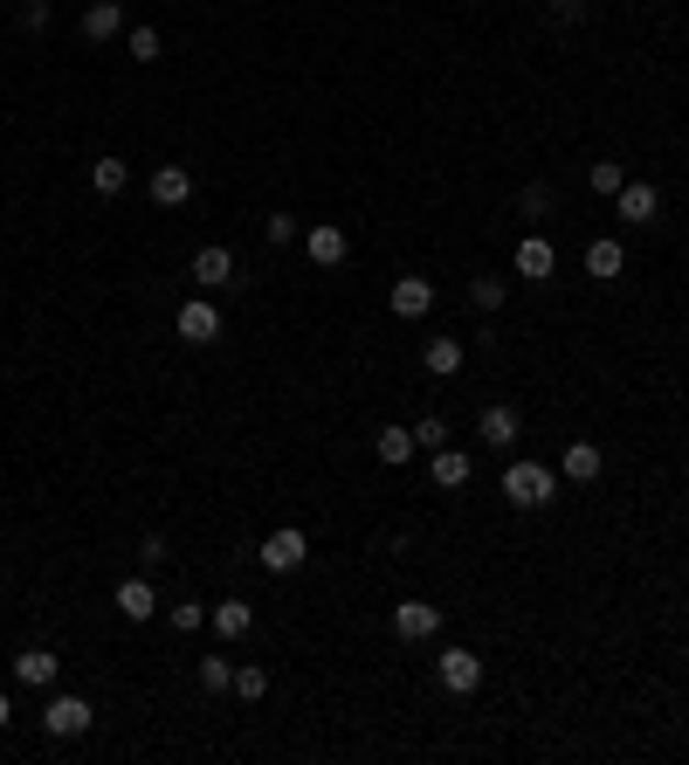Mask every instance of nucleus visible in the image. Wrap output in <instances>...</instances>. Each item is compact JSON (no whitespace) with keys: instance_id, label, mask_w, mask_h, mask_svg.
I'll return each instance as SVG.
<instances>
[{"instance_id":"obj_1","label":"nucleus","mask_w":689,"mask_h":765,"mask_svg":"<svg viewBox=\"0 0 689 765\" xmlns=\"http://www.w3.org/2000/svg\"><path fill=\"white\" fill-rule=\"evenodd\" d=\"M503 497L518 503V510H545L558 497V469H545V463H510L503 469Z\"/></svg>"},{"instance_id":"obj_35","label":"nucleus","mask_w":689,"mask_h":765,"mask_svg":"<svg viewBox=\"0 0 689 765\" xmlns=\"http://www.w3.org/2000/svg\"><path fill=\"white\" fill-rule=\"evenodd\" d=\"M21 29H29V35L48 29V0H29V8H21Z\"/></svg>"},{"instance_id":"obj_6","label":"nucleus","mask_w":689,"mask_h":765,"mask_svg":"<svg viewBox=\"0 0 689 765\" xmlns=\"http://www.w3.org/2000/svg\"><path fill=\"white\" fill-rule=\"evenodd\" d=\"M393 634H400V642H435V634H442V607L400 600V607H393Z\"/></svg>"},{"instance_id":"obj_26","label":"nucleus","mask_w":689,"mask_h":765,"mask_svg":"<svg viewBox=\"0 0 689 765\" xmlns=\"http://www.w3.org/2000/svg\"><path fill=\"white\" fill-rule=\"evenodd\" d=\"M200 690H235V662H227V655H200Z\"/></svg>"},{"instance_id":"obj_10","label":"nucleus","mask_w":689,"mask_h":765,"mask_svg":"<svg viewBox=\"0 0 689 765\" xmlns=\"http://www.w3.org/2000/svg\"><path fill=\"white\" fill-rule=\"evenodd\" d=\"M180 339H187V345H214V339H221V311H214L208 297H187V303H180Z\"/></svg>"},{"instance_id":"obj_32","label":"nucleus","mask_w":689,"mask_h":765,"mask_svg":"<svg viewBox=\"0 0 689 765\" xmlns=\"http://www.w3.org/2000/svg\"><path fill=\"white\" fill-rule=\"evenodd\" d=\"M159 29H132V63H159Z\"/></svg>"},{"instance_id":"obj_33","label":"nucleus","mask_w":689,"mask_h":765,"mask_svg":"<svg viewBox=\"0 0 689 765\" xmlns=\"http://www.w3.org/2000/svg\"><path fill=\"white\" fill-rule=\"evenodd\" d=\"M545 14H552V29H573V21L586 14V0H545Z\"/></svg>"},{"instance_id":"obj_19","label":"nucleus","mask_w":689,"mask_h":765,"mask_svg":"<svg viewBox=\"0 0 689 765\" xmlns=\"http://www.w3.org/2000/svg\"><path fill=\"white\" fill-rule=\"evenodd\" d=\"M14 676L29 683V690H48V683L63 676V662L48 655V648H21V655H14Z\"/></svg>"},{"instance_id":"obj_16","label":"nucleus","mask_w":689,"mask_h":765,"mask_svg":"<svg viewBox=\"0 0 689 765\" xmlns=\"http://www.w3.org/2000/svg\"><path fill=\"white\" fill-rule=\"evenodd\" d=\"M208 628L221 634V642H242V634L255 628V607H248V600H214V607H208Z\"/></svg>"},{"instance_id":"obj_29","label":"nucleus","mask_w":689,"mask_h":765,"mask_svg":"<svg viewBox=\"0 0 689 765\" xmlns=\"http://www.w3.org/2000/svg\"><path fill=\"white\" fill-rule=\"evenodd\" d=\"M414 448H427V455L448 448V421H442V414H421V421H414Z\"/></svg>"},{"instance_id":"obj_28","label":"nucleus","mask_w":689,"mask_h":765,"mask_svg":"<svg viewBox=\"0 0 689 765\" xmlns=\"http://www.w3.org/2000/svg\"><path fill=\"white\" fill-rule=\"evenodd\" d=\"M586 187H593V193H607V200H614V193L627 187V173H621L614 159H600V166H586Z\"/></svg>"},{"instance_id":"obj_11","label":"nucleus","mask_w":689,"mask_h":765,"mask_svg":"<svg viewBox=\"0 0 689 765\" xmlns=\"http://www.w3.org/2000/svg\"><path fill=\"white\" fill-rule=\"evenodd\" d=\"M476 435L490 442V448H510V442L524 435V414H518V407H503V400H497V407H482V414H476Z\"/></svg>"},{"instance_id":"obj_15","label":"nucleus","mask_w":689,"mask_h":765,"mask_svg":"<svg viewBox=\"0 0 689 765\" xmlns=\"http://www.w3.org/2000/svg\"><path fill=\"white\" fill-rule=\"evenodd\" d=\"M552 269H558V248H552L545 235H524V242H518V276H524V284H545Z\"/></svg>"},{"instance_id":"obj_27","label":"nucleus","mask_w":689,"mask_h":765,"mask_svg":"<svg viewBox=\"0 0 689 765\" xmlns=\"http://www.w3.org/2000/svg\"><path fill=\"white\" fill-rule=\"evenodd\" d=\"M235 697H242V703H263V697H269V669H255V662H235Z\"/></svg>"},{"instance_id":"obj_5","label":"nucleus","mask_w":689,"mask_h":765,"mask_svg":"<svg viewBox=\"0 0 689 765\" xmlns=\"http://www.w3.org/2000/svg\"><path fill=\"white\" fill-rule=\"evenodd\" d=\"M193 284H200V290H235V284H242V263H235V248L208 242V248L193 255Z\"/></svg>"},{"instance_id":"obj_18","label":"nucleus","mask_w":689,"mask_h":765,"mask_svg":"<svg viewBox=\"0 0 689 765\" xmlns=\"http://www.w3.org/2000/svg\"><path fill=\"white\" fill-rule=\"evenodd\" d=\"M600 469H607L600 442H566V463H558V476H566V483H600Z\"/></svg>"},{"instance_id":"obj_3","label":"nucleus","mask_w":689,"mask_h":765,"mask_svg":"<svg viewBox=\"0 0 689 765\" xmlns=\"http://www.w3.org/2000/svg\"><path fill=\"white\" fill-rule=\"evenodd\" d=\"M255 558H263V573H297L303 558H311V539H303L297 524H284V531H269V539L255 545Z\"/></svg>"},{"instance_id":"obj_9","label":"nucleus","mask_w":689,"mask_h":765,"mask_svg":"<svg viewBox=\"0 0 689 765\" xmlns=\"http://www.w3.org/2000/svg\"><path fill=\"white\" fill-rule=\"evenodd\" d=\"M614 208H621V221L648 228V221H662V187H648V180H627V187L614 193Z\"/></svg>"},{"instance_id":"obj_24","label":"nucleus","mask_w":689,"mask_h":765,"mask_svg":"<svg viewBox=\"0 0 689 765\" xmlns=\"http://www.w3.org/2000/svg\"><path fill=\"white\" fill-rule=\"evenodd\" d=\"M552 208H558V193H552L545 180H531V187H518V214H524V221H552Z\"/></svg>"},{"instance_id":"obj_4","label":"nucleus","mask_w":689,"mask_h":765,"mask_svg":"<svg viewBox=\"0 0 689 765\" xmlns=\"http://www.w3.org/2000/svg\"><path fill=\"white\" fill-rule=\"evenodd\" d=\"M435 676H442V690H448V697H476L482 655H476V648H442V655H435Z\"/></svg>"},{"instance_id":"obj_20","label":"nucleus","mask_w":689,"mask_h":765,"mask_svg":"<svg viewBox=\"0 0 689 765\" xmlns=\"http://www.w3.org/2000/svg\"><path fill=\"white\" fill-rule=\"evenodd\" d=\"M427 476L442 483V490H469V476H476V463L463 448H435V463H427Z\"/></svg>"},{"instance_id":"obj_14","label":"nucleus","mask_w":689,"mask_h":765,"mask_svg":"<svg viewBox=\"0 0 689 765\" xmlns=\"http://www.w3.org/2000/svg\"><path fill=\"white\" fill-rule=\"evenodd\" d=\"M621 269H627V255H621V242H614V235L586 242V276H593V284H621Z\"/></svg>"},{"instance_id":"obj_21","label":"nucleus","mask_w":689,"mask_h":765,"mask_svg":"<svg viewBox=\"0 0 689 765\" xmlns=\"http://www.w3.org/2000/svg\"><path fill=\"white\" fill-rule=\"evenodd\" d=\"M124 29V8H118V0H90V8H84V42H111Z\"/></svg>"},{"instance_id":"obj_7","label":"nucleus","mask_w":689,"mask_h":765,"mask_svg":"<svg viewBox=\"0 0 689 765\" xmlns=\"http://www.w3.org/2000/svg\"><path fill=\"white\" fill-rule=\"evenodd\" d=\"M387 303H393V318H407V324H421L427 311H435V284H427V276H400V284L387 290Z\"/></svg>"},{"instance_id":"obj_8","label":"nucleus","mask_w":689,"mask_h":765,"mask_svg":"<svg viewBox=\"0 0 689 765\" xmlns=\"http://www.w3.org/2000/svg\"><path fill=\"white\" fill-rule=\"evenodd\" d=\"M463 359H469V345L455 339V331H435V339L421 345V366L435 373V379H455V373H463Z\"/></svg>"},{"instance_id":"obj_36","label":"nucleus","mask_w":689,"mask_h":765,"mask_svg":"<svg viewBox=\"0 0 689 765\" xmlns=\"http://www.w3.org/2000/svg\"><path fill=\"white\" fill-rule=\"evenodd\" d=\"M8 724H14V703H8V697H0V731H8Z\"/></svg>"},{"instance_id":"obj_12","label":"nucleus","mask_w":689,"mask_h":765,"mask_svg":"<svg viewBox=\"0 0 689 765\" xmlns=\"http://www.w3.org/2000/svg\"><path fill=\"white\" fill-rule=\"evenodd\" d=\"M345 248H352V242H345V228H338V221H318L311 235H303V255H311L318 269H338V263H345Z\"/></svg>"},{"instance_id":"obj_31","label":"nucleus","mask_w":689,"mask_h":765,"mask_svg":"<svg viewBox=\"0 0 689 765\" xmlns=\"http://www.w3.org/2000/svg\"><path fill=\"white\" fill-rule=\"evenodd\" d=\"M263 242H269V248H290V242H297V221H290V214H269V221H263Z\"/></svg>"},{"instance_id":"obj_17","label":"nucleus","mask_w":689,"mask_h":765,"mask_svg":"<svg viewBox=\"0 0 689 765\" xmlns=\"http://www.w3.org/2000/svg\"><path fill=\"white\" fill-rule=\"evenodd\" d=\"M152 200H159V208H187L193 200V173L187 166H152Z\"/></svg>"},{"instance_id":"obj_30","label":"nucleus","mask_w":689,"mask_h":765,"mask_svg":"<svg viewBox=\"0 0 689 765\" xmlns=\"http://www.w3.org/2000/svg\"><path fill=\"white\" fill-rule=\"evenodd\" d=\"M166 621L180 628V634H193V628H208V607H200V600H180V607H166Z\"/></svg>"},{"instance_id":"obj_25","label":"nucleus","mask_w":689,"mask_h":765,"mask_svg":"<svg viewBox=\"0 0 689 765\" xmlns=\"http://www.w3.org/2000/svg\"><path fill=\"white\" fill-rule=\"evenodd\" d=\"M124 180H132V173H124V159H90V187L104 193V200H118Z\"/></svg>"},{"instance_id":"obj_34","label":"nucleus","mask_w":689,"mask_h":765,"mask_svg":"<svg viewBox=\"0 0 689 765\" xmlns=\"http://www.w3.org/2000/svg\"><path fill=\"white\" fill-rule=\"evenodd\" d=\"M166 539H159V531H145V539H138V566H166Z\"/></svg>"},{"instance_id":"obj_2","label":"nucleus","mask_w":689,"mask_h":765,"mask_svg":"<svg viewBox=\"0 0 689 765\" xmlns=\"http://www.w3.org/2000/svg\"><path fill=\"white\" fill-rule=\"evenodd\" d=\"M90 724H97V710H90V697H76V690L42 703V731H48V738H84Z\"/></svg>"},{"instance_id":"obj_23","label":"nucleus","mask_w":689,"mask_h":765,"mask_svg":"<svg viewBox=\"0 0 689 765\" xmlns=\"http://www.w3.org/2000/svg\"><path fill=\"white\" fill-rule=\"evenodd\" d=\"M503 297H510V284L497 269H482V276H469V303L476 311H503Z\"/></svg>"},{"instance_id":"obj_13","label":"nucleus","mask_w":689,"mask_h":765,"mask_svg":"<svg viewBox=\"0 0 689 765\" xmlns=\"http://www.w3.org/2000/svg\"><path fill=\"white\" fill-rule=\"evenodd\" d=\"M111 600H118V614H124V621H152V614H159V594H152V579H138V573H132V579H118V594H111Z\"/></svg>"},{"instance_id":"obj_22","label":"nucleus","mask_w":689,"mask_h":765,"mask_svg":"<svg viewBox=\"0 0 689 765\" xmlns=\"http://www.w3.org/2000/svg\"><path fill=\"white\" fill-rule=\"evenodd\" d=\"M373 448H379V463H387V469H400V463H414V428H379V435H373Z\"/></svg>"}]
</instances>
